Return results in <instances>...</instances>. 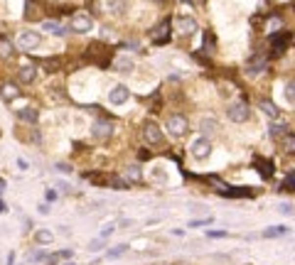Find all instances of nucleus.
Segmentation results:
<instances>
[{
	"mask_svg": "<svg viewBox=\"0 0 295 265\" xmlns=\"http://www.w3.org/2000/svg\"><path fill=\"white\" fill-rule=\"evenodd\" d=\"M40 42H42V35L35 32V30H23V32L18 35V40H15V45H18L20 49H25V52L40 47Z\"/></svg>",
	"mask_w": 295,
	"mask_h": 265,
	"instance_id": "f257e3e1",
	"label": "nucleus"
},
{
	"mask_svg": "<svg viewBox=\"0 0 295 265\" xmlns=\"http://www.w3.org/2000/svg\"><path fill=\"white\" fill-rule=\"evenodd\" d=\"M168 133L172 135V138H182L185 133H187V128H190V123H187V118L185 116H172V118H168Z\"/></svg>",
	"mask_w": 295,
	"mask_h": 265,
	"instance_id": "f03ea898",
	"label": "nucleus"
},
{
	"mask_svg": "<svg viewBox=\"0 0 295 265\" xmlns=\"http://www.w3.org/2000/svg\"><path fill=\"white\" fill-rule=\"evenodd\" d=\"M190 152H192V157L195 160H207L209 155H212V143L207 140V138H197L192 145H190Z\"/></svg>",
	"mask_w": 295,
	"mask_h": 265,
	"instance_id": "7ed1b4c3",
	"label": "nucleus"
},
{
	"mask_svg": "<svg viewBox=\"0 0 295 265\" xmlns=\"http://www.w3.org/2000/svg\"><path fill=\"white\" fill-rule=\"evenodd\" d=\"M226 116H229V120L231 123H246L248 120V106L246 103H231L229 108H226Z\"/></svg>",
	"mask_w": 295,
	"mask_h": 265,
	"instance_id": "20e7f679",
	"label": "nucleus"
},
{
	"mask_svg": "<svg viewBox=\"0 0 295 265\" xmlns=\"http://www.w3.org/2000/svg\"><path fill=\"white\" fill-rule=\"evenodd\" d=\"M128 98H130V91H128V86H123V84H118V86H113V89L108 91V103H111V106H123Z\"/></svg>",
	"mask_w": 295,
	"mask_h": 265,
	"instance_id": "39448f33",
	"label": "nucleus"
},
{
	"mask_svg": "<svg viewBox=\"0 0 295 265\" xmlns=\"http://www.w3.org/2000/svg\"><path fill=\"white\" fill-rule=\"evenodd\" d=\"M111 133H113V123H108V120H103V118L91 125V135H94L96 140H106Z\"/></svg>",
	"mask_w": 295,
	"mask_h": 265,
	"instance_id": "423d86ee",
	"label": "nucleus"
},
{
	"mask_svg": "<svg viewBox=\"0 0 295 265\" xmlns=\"http://www.w3.org/2000/svg\"><path fill=\"white\" fill-rule=\"evenodd\" d=\"M143 130H145V140L150 143V145H160V143L165 140V135H163L160 125H155V123H148Z\"/></svg>",
	"mask_w": 295,
	"mask_h": 265,
	"instance_id": "0eeeda50",
	"label": "nucleus"
},
{
	"mask_svg": "<svg viewBox=\"0 0 295 265\" xmlns=\"http://www.w3.org/2000/svg\"><path fill=\"white\" fill-rule=\"evenodd\" d=\"M91 27H94V20H91L89 15L79 13V15L72 18V30H74V32H89Z\"/></svg>",
	"mask_w": 295,
	"mask_h": 265,
	"instance_id": "6e6552de",
	"label": "nucleus"
},
{
	"mask_svg": "<svg viewBox=\"0 0 295 265\" xmlns=\"http://www.w3.org/2000/svg\"><path fill=\"white\" fill-rule=\"evenodd\" d=\"M175 27H177V35H195V32H197V20L182 15V18H177Z\"/></svg>",
	"mask_w": 295,
	"mask_h": 265,
	"instance_id": "1a4fd4ad",
	"label": "nucleus"
},
{
	"mask_svg": "<svg viewBox=\"0 0 295 265\" xmlns=\"http://www.w3.org/2000/svg\"><path fill=\"white\" fill-rule=\"evenodd\" d=\"M290 40H293L290 32H278V35H273V52H275V54L285 52L288 45H290Z\"/></svg>",
	"mask_w": 295,
	"mask_h": 265,
	"instance_id": "9d476101",
	"label": "nucleus"
},
{
	"mask_svg": "<svg viewBox=\"0 0 295 265\" xmlns=\"http://www.w3.org/2000/svg\"><path fill=\"white\" fill-rule=\"evenodd\" d=\"M153 40H155L158 45H165V42L170 40V20H163L160 27L153 30Z\"/></svg>",
	"mask_w": 295,
	"mask_h": 265,
	"instance_id": "9b49d317",
	"label": "nucleus"
},
{
	"mask_svg": "<svg viewBox=\"0 0 295 265\" xmlns=\"http://www.w3.org/2000/svg\"><path fill=\"white\" fill-rule=\"evenodd\" d=\"M263 69H266V57H263V54H258V57H253V59H251V64L246 67V74H248V76H256V74H261Z\"/></svg>",
	"mask_w": 295,
	"mask_h": 265,
	"instance_id": "f8f14e48",
	"label": "nucleus"
},
{
	"mask_svg": "<svg viewBox=\"0 0 295 265\" xmlns=\"http://www.w3.org/2000/svg\"><path fill=\"white\" fill-rule=\"evenodd\" d=\"M106 8L111 15H125L128 13V0H106Z\"/></svg>",
	"mask_w": 295,
	"mask_h": 265,
	"instance_id": "ddd939ff",
	"label": "nucleus"
},
{
	"mask_svg": "<svg viewBox=\"0 0 295 265\" xmlns=\"http://www.w3.org/2000/svg\"><path fill=\"white\" fill-rule=\"evenodd\" d=\"M150 179L158 182V184H168L170 177H168V169H165L163 165H153V167H150Z\"/></svg>",
	"mask_w": 295,
	"mask_h": 265,
	"instance_id": "4468645a",
	"label": "nucleus"
},
{
	"mask_svg": "<svg viewBox=\"0 0 295 265\" xmlns=\"http://www.w3.org/2000/svg\"><path fill=\"white\" fill-rule=\"evenodd\" d=\"M35 76H37V69H35V67H23V69L18 72V79H20L23 84H32Z\"/></svg>",
	"mask_w": 295,
	"mask_h": 265,
	"instance_id": "2eb2a0df",
	"label": "nucleus"
},
{
	"mask_svg": "<svg viewBox=\"0 0 295 265\" xmlns=\"http://www.w3.org/2000/svg\"><path fill=\"white\" fill-rule=\"evenodd\" d=\"M288 226H270V228H266L263 231V238H283V236H288Z\"/></svg>",
	"mask_w": 295,
	"mask_h": 265,
	"instance_id": "dca6fc26",
	"label": "nucleus"
},
{
	"mask_svg": "<svg viewBox=\"0 0 295 265\" xmlns=\"http://www.w3.org/2000/svg\"><path fill=\"white\" fill-rule=\"evenodd\" d=\"M15 54V45L8 40V37H0V57H5V59H10Z\"/></svg>",
	"mask_w": 295,
	"mask_h": 265,
	"instance_id": "f3484780",
	"label": "nucleus"
},
{
	"mask_svg": "<svg viewBox=\"0 0 295 265\" xmlns=\"http://www.w3.org/2000/svg\"><path fill=\"white\" fill-rule=\"evenodd\" d=\"M116 69L118 72H133V57H128V54H121L118 59H116Z\"/></svg>",
	"mask_w": 295,
	"mask_h": 265,
	"instance_id": "a211bd4d",
	"label": "nucleus"
},
{
	"mask_svg": "<svg viewBox=\"0 0 295 265\" xmlns=\"http://www.w3.org/2000/svg\"><path fill=\"white\" fill-rule=\"evenodd\" d=\"M261 111H263L268 118H278V116H280L278 106H275V103H270V101H261Z\"/></svg>",
	"mask_w": 295,
	"mask_h": 265,
	"instance_id": "6ab92c4d",
	"label": "nucleus"
},
{
	"mask_svg": "<svg viewBox=\"0 0 295 265\" xmlns=\"http://www.w3.org/2000/svg\"><path fill=\"white\" fill-rule=\"evenodd\" d=\"M253 162H256V165L261 167V174H263L266 179H268V177L273 174V165H270L268 160H263V157H253Z\"/></svg>",
	"mask_w": 295,
	"mask_h": 265,
	"instance_id": "aec40b11",
	"label": "nucleus"
},
{
	"mask_svg": "<svg viewBox=\"0 0 295 265\" xmlns=\"http://www.w3.org/2000/svg\"><path fill=\"white\" fill-rule=\"evenodd\" d=\"M42 32H49V35H64V27L57 25V23H42Z\"/></svg>",
	"mask_w": 295,
	"mask_h": 265,
	"instance_id": "412c9836",
	"label": "nucleus"
},
{
	"mask_svg": "<svg viewBox=\"0 0 295 265\" xmlns=\"http://www.w3.org/2000/svg\"><path fill=\"white\" fill-rule=\"evenodd\" d=\"M18 96H20L18 86H13V84H5V86H3V98H5V101H15Z\"/></svg>",
	"mask_w": 295,
	"mask_h": 265,
	"instance_id": "4be33fe9",
	"label": "nucleus"
},
{
	"mask_svg": "<svg viewBox=\"0 0 295 265\" xmlns=\"http://www.w3.org/2000/svg\"><path fill=\"white\" fill-rule=\"evenodd\" d=\"M18 118H20V120H27V123H35L40 116H37V111H32V108H25V111H18Z\"/></svg>",
	"mask_w": 295,
	"mask_h": 265,
	"instance_id": "5701e85b",
	"label": "nucleus"
},
{
	"mask_svg": "<svg viewBox=\"0 0 295 265\" xmlns=\"http://www.w3.org/2000/svg\"><path fill=\"white\" fill-rule=\"evenodd\" d=\"M125 174H128V179H130V182H140V177H143V172H140V167H138V165H128Z\"/></svg>",
	"mask_w": 295,
	"mask_h": 265,
	"instance_id": "b1692460",
	"label": "nucleus"
},
{
	"mask_svg": "<svg viewBox=\"0 0 295 265\" xmlns=\"http://www.w3.org/2000/svg\"><path fill=\"white\" fill-rule=\"evenodd\" d=\"M37 243H42V245H47V243H52L54 241V233H49L47 228H42V231H37Z\"/></svg>",
	"mask_w": 295,
	"mask_h": 265,
	"instance_id": "393cba45",
	"label": "nucleus"
},
{
	"mask_svg": "<svg viewBox=\"0 0 295 265\" xmlns=\"http://www.w3.org/2000/svg\"><path fill=\"white\" fill-rule=\"evenodd\" d=\"M285 101H288V103H293V101H295V84H293V81H288V84H285Z\"/></svg>",
	"mask_w": 295,
	"mask_h": 265,
	"instance_id": "a878e982",
	"label": "nucleus"
},
{
	"mask_svg": "<svg viewBox=\"0 0 295 265\" xmlns=\"http://www.w3.org/2000/svg\"><path fill=\"white\" fill-rule=\"evenodd\" d=\"M268 130H270V138H283V135L288 133V128H285V125H270Z\"/></svg>",
	"mask_w": 295,
	"mask_h": 265,
	"instance_id": "bb28decb",
	"label": "nucleus"
},
{
	"mask_svg": "<svg viewBox=\"0 0 295 265\" xmlns=\"http://www.w3.org/2000/svg\"><path fill=\"white\" fill-rule=\"evenodd\" d=\"M283 138H285V143H283V145H285V152H293V147H295V138H293V133H285Z\"/></svg>",
	"mask_w": 295,
	"mask_h": 265,
	"instance_id": "cd10ccee",
	"label": "nucleus"
},
{
	"mask_svg": "<svg viewBox=\"0 0 295 265\" xmlns=\"http://www.w3.org/2000/svg\"><path fill=\"white\" fill-rule=\"evenodd\" d=\"M128 250V245L125 243H121V245H116V248H111L108 250V258H116V255H121V253H125Z\"/></svg>",
	"mask_w": 295,
	"mask_h": 265,
	"instance_id": "c85d7f7f",
	"label": "nucleus"
},
{
	"mask_svg": "<svg viewBox=\"0 0 295 265\" xmlns=\"http://www.w3.org/2000/svg\"><path fill=\"white\" fill-rule=\"evenodd\" d=\"M202 130H204V133H212V130H217V123L207 118V120H202Z\"/></svg>",
	"mask_w": 295,
	"mask_h": 265,
	"instance_id": "c756f323",
	"label": "nucleus"
},
{
	"mask_svg": "<svg viewBox=\"0 0 295 265\" xmlns=\"http://www.w3.org/2000/svg\"><path fill=\"white\" fill-rule=\"evenodd\" d=\"M293 184H295V177H293V174H288V179L283 182V187H280V192H290V189H293Z\"/></svg>",
	"mask_w": 295,
	"mask_h": 265,
	"instance_id": "7c9ffc66",
	"label": "nucleus"
},
{
	"mask_svg": "<svg viewBox=\"0 0 295 265\" xmlns=\"http://www.w3.org/2000/svg\"><path fill=\"white\" fill-rule=\"evenodd\" d=\"M103 243H106V238H94L89 243V250H98V248H103Z\"/></svg>",
	"mask_w": 295,
	"mask_h": 265,
	"instance_id": "2f4dec72",
	"label": "nucleus"
},
{
	"mask_svg": "<svg viewBox=\"0 0 295 265\" xmlns=\"http://www.w3.org/2000/svg\"><path fill=\"white\" fill-rule=\"evenodd\" d=\"M113 228H116V223H108V226H103V228H101V236H98V238H108V236L113 233Z\"/></svg>",
	"mask_w": 295,
	"mask_h": 265,
	"instance_id": "473e14b6",
	"label": "nucleus"
},
{
	"mask_svg": "<svg viewBox=\"0 0 295 265\" xmlns=\"http://www.w3.org/2000/svg\"><path fill=\"white\" fill-rule=\"evenodd\" d=\"M207 236H209V238H224L226 231H207Z\"/></svg>",
	"mask_w": 295,
	"mask_h": 265,
	"instance_id": "72a5a7b5",
	"label": "nucleus"
},
{
	"mask_svg": "<svg viewBox=\"0 0 295 265\" xmlns=\"http://www.w3.org/2000/svg\"><path fill=\"white\" fill-rule=\"evenodd\" d=\"M207 223H212V218H195L192 221V226H207Z\"/></svg>",
	"mask_w": 295,
	"mask_h": 265,
	"instance_id": "f704fd0d",
	"label": "nucleus"
},
{
	"mask_svg": "<svg viewBox=\"0 0 295 265\" xmlns=\"http://www.w3.org/2000/svg\"><path fill=\"white\" fill-rule=\"evenodd\" d=\"M32 260H37V263H40V260H47V253H45V250H40V253H35V255H32Z\"/></svg>",
	"mask_w": 295,
	"mask_h": 265,
	"instance_id": "c9c22d12",
	"label": "nucleus"
},
{
	"mask_svg": "<svg viewBox=\"0 0 295 265\" xmlns=\"http://www.w3.org/2000/svg\"><path fill=\"white\" fill-rule=\"evenodd\" d=\"M18 167H20V169H27V167H30V165H27V162H25V160H20V157H18Z\"/></svg>",
	"mask_w": 295,
	"mask_h": 265,
	"instance_id": "e433bc0d",
	"label": "nucleus"
},
{
	"mask_svg": "<svg viewBox=\"0 0 295 265\" xmlns=\"http://www.w3.org/2000/svg\"><path fill=\"white\" fill-rule=\"evenodd\" d=\"M54 199H57V194H54V192L49 189V192H47V201H54Z\"/></svg>",
	"mask_w": 295,
	"mask_h": 265,
	"instance_id": "4c0bfd02",
	"label": "nucleus"
},
{
	"mask_svg": "<svg viewBox=\"0 0 295 265\" xmlns=\"http://www.w3.org/2000/svg\"><path fill=\"white\" fill-rule=\"evenodd\" d=\"M280 211H283V214H293V211H290V204H283V206H280Z\"/></svg>",
	"mask_w": 295,
	"mask_h": 265,
	"instance_id": "58836bf2",
	"label": "nucleus"
},
{
	"mask_svg": "<svg viewBox=\"0 0 295 265\" xmlns=\"http://www.w3.org/2000/svg\"><path fill=\"white\" fill-rule=\"evenodd\" d=\"M8 211V206H5V201H0V214H5Z\"/></svg>",
	"mask_w": 295,
	"mask_h": 265,
	"instance_id": "ea45409f",
	"label": "nucleus"
},
{
	"mask_svg": "<svg viewBox=\"0 0 295 265\" xmlns=\"http://www.w3.org/2000/svg\"><path fill=\"white\" fill-rule=\"evenodd\" d=\"M155 3H163V0H155Z\"/></svg>",
	"mask_w": 295,
	"mask_h": 265,
	"instance_id": "a19ab883",
	"label": "nucleus"
},
{
	"mask_svg": "<svg viewBox=\"0 0 295 265\" xmlns=\"http://www.w3.org/2000/svg\"><path fill=\"white\" fill-rule=\"evenodd\" d=\"M67 265H74V263H67Z\"/></svg>",
	"mask_w": 295,
	"mask_h": 265,
	"instance_id": "79ce46f5",
	"label": "nucleus"
},
{
	"mask_svg": "<svg viewBox=\"0 0 295 265\" xmlns=\"http://www.w3.org/2000/svg\"><path fill=\"white\" fill-rule=\"evenodd\" d=\"M0 189H3V187H0Z\"/></svg>",
	"mask_w": 295,
	"mask_h": 265,
	"instance_id": "37998d69",
	"label": "nucleus"
}]
</instances>
